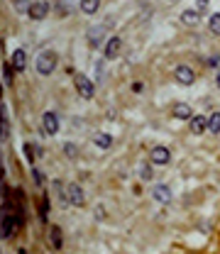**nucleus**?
Returning a JSON list of instances; mask_svg holds the SVG:
<instances>
[{
	"label": "nucleus",
	"mask_w": 220,
	"mask_h": 254,
	"mask_svg": "<svg viewBox=\"0 0 220 254\" xmlns=\"http://www.w3.org/2000/svg\"><path fill=\"white\" fill-rule=\"evenodd\" d=\"M20 227H22V215H17V213H5V215L0 218V237H2V240L12 237Z\"/></svg>",
	"instance_id": "f257e3e1"
},
{
	"label": "nucleus",
	"mask_w": 220,
	"mask_h": 254,
	"mask_svg": "<svg viewBox=\"0 0 220 254\" xmlns=\"http://www.w3.org/2000/svg\"><path fill=\"white\" fill-rule=\"evenodd\" d=\"M57 52H52V49H47V52H42L39 57H37V71H39V76H49L54 68H57Z\"/></svg>",
	"instance_id": "f03ea898"
},
{
	"label": "nucleus",
	"mask_w": 220,
	"mask_h": 254,
	"mask_svg": "<svg viewBox=\"0 0 220 254\" xmlns=\"http://www.w3.org/2000/svg\"><path fill=\"white\" fill-rule=\"evenodd\" d=\"M73 83H76V91H78V95H81L83 100H91V98H93V83H91L83 73H76Z\"/></svg>",
	"instance_id": "7ed1b4c3"
},
{
	"label": "nucleus",
	"mask_w": 220,
	"mask_h": 254,
	"mask_svg": "<svg viewBox=\"0 0 220 254\" xmlns=\"http://www.w3.org/2000/svg\"><path fill=\"white\" fill-rule=\"evenodd\" d=\"M27 15H30L32 20H44V17L49 15V2H47V0H34V2L27 7Z\"/></svg>",
	"instance_id": "20e7f679"
},
{
	"label": "nucleus",
	"mask_w": 220,
	"mask_h": 254,
	"mask_svg": "<svg viewBox=\"0 0 220 254\" xmlns=\"http://www.w3.org/2000/svg\"><path fill=\"white\" fill-rule=\"evenodd\" d=\"M174 76H176V81L179 83H184V86H191L193 83V78H196V73H193V68L191 66H176V71H174Z\"/></svg>",
	"instance_id": "39448f33"
},
{
	"label": "nucleus",
	"mask_w": 220,
	"mask_h": 254,
	"mask_svg": "<svg viewBox=\"0 0 220 254\" xmlns=\"http://www.w3.org/2000/svg\"><path fill=\"white\" fill-rule=\"evenodd\" d=\"M66 200H69V205H83V190L78 184L66 186Z\"/></svg>",
	"instance_id": "423d86ee"
},
{
	"label": "nucleus",
	"mask_w": 220,
	"mask_h": 254,
	"mask_svg": "<svg viewBox=\"0 0 220 254\" xmlns=\"http://www.w3.org/2000/svg\"><path fill=\"white\" fill-rule=\"evenodd\" d=\"M152 195H154V200H157L159 205H166V203H171V190H169V186H164V184L154 186V189H152Z\"/></svg>",
	"instance_id": "0eeeda50"
},
{
	"label": "nucleus",
	"mask_w": 220,
	"mask_h": 254,
	"mask_svg": "<svg viewBox=\"0 0 220 254\" xmlns=\"http://www.w3.org/2000/svg\"><path fill=\"white\" fill-rule=\"evenodd\" d=\"M149 159H152V164H166L169 159H171V154H169V149L166 147H154L152 152H149Z\"/></svg>",
	"instance_id": "6e6552de"
},
{
	"label": "nucleus",
	"mask_w": 220,
	"mask_h": 254,
	"mask_svg": "<svg viewBox=\"0 0 220 254\" xmlns=\"http://www.w3.org/2000/svg\"><path fill=\"white\" fill-rule=\"evenodd\" d=\"M120 47H123V42H120V37H113L108 44H105V59H118L120 57Z\"/></svg>",
	"instance_id": "1a4fd4ad"
},
{
	"label": "nucleus",
	"mask_w": 220,
	"mask_h": 254,
	"mask_svg": "<svg viewBox=\"0 0 220 254\" xmlns=\"http://www.w3.org/2000/svg\"><path fill=\"white\" fill-rule=\"evenodd\" d=\"M42 125H44V132H47V134H57V132H59V120H57L54 113H44Z\"/></svg>",
	"instance_id": "9d476101"
},
{
	"label": "nucleus",
	"mask_w": 220,
	"mask_h": 254,
	"mask_svg": "<svg viewBox=\"0 0 220 254\" xmlns=\"http://www.w3.org/2000/svg\"><path fill=\"white\" fill-rule=\"evenodd\" d=\"M103 37H105V27L95 25V27L88 30V44H91V47H100V39H103Z\"/></svg>",
	"instance_id": "9b49d317"
},
{
	"label": "nucleus",
	"mask_w": 220,
	"mask_h": 254,
	"mask_svg": "<svg viewBox=\"0 0 220 254\" xmlns=\"http://www.w3.org/2000/svg\"><path fill=\"white\" fill-rule=\"evenodd\" d=\"M25 64H27V52L25 49H17L15 54H12V71H25Z\"/></svg>",
	"instance_id": "f8f14e48"
},
{
	"label": "nucleus",
	"mask_w": 220,
	"mask_h": 254,
	"mask_svg": "<svg viewBox=\"0 0 220 254\" xmlns=\"http://www.w3.org/2000/svg\"><path fill=\"white\" fill-rule=\"evenodd\" d=\"M174 118H179V120H191V105L176 103V105H174Z\"/></svg>",
	"instance_id": "ddd939ff"
},
{
	"label": "nucleus",
	"mask_w": 220,
	"mask_h": 254,
	"mask_svg": "<svg viewBox=\"0 0 220 254\" xmlns=\"http://www.w3.org/2000/svg\"><path fill=\"white\" fill-rule=\"evenodd\" d=\"M93 142H95V147H100V149H110L113 137H110V134H105V132H98V134L93 137Z\"/></svg>",
	"instance_id": "4468645a"
},
{
	"label": "nucleus",
	"mask_w": 220,
	"mask_h": 254,
	"mask_svg": "<svg viewBox=\"0 0 220 254\" xmlns=\"http://www.w3.org/2000/svg\"><path fill=\"white\" fill-rule=\"evenodd\" d=\"M81 10L86 15H95L100 10V0H81Z\"/></svg>",
	"instance_id": "2eb2a0df"
},
{
	"label": "nucleus",
	"mask_w": 220,
	"mask_h": 254,
	"mask_svg": "<svg viewBox=\"0 0 220 254\" xmlns=\"http://www.w3.org/2000/svg\"><path fill=\"white\" fill-rule=\"evenodd\" d=\"M191 132L193 134H203L206 132V118H191Z\"/></svg>",
	"instance_id": "dca6fc26"
},
{
	"label": "nucleus",
	"mask_w": 220,
	"mask_h": 254,
	"mask_svg": "<svg viewBox=\"0 0 220 254\" xmlns=\"http://www.w3.org/2000/svg\"><path fill=\"white\" fill-rule=\"evenodd\" d=\"M206 129H211L213 134H218L220 132V113H213L211 120H206Z\"/></svg>",
	"instance_id": "f3484780"
},
{
	"label": "nucleus",
	"mask_w": 220,
	"mask_h": 254,
	"mask_svg": "<svg viewBox=\"0 0 220 254\" xmlns=\"http://www.w3.org/2000/svg\"><path fill=\"white\" fill-rule=\"evenodd\" d=\"M181 20H184L186 25H198V22H201V15H198L196 10H186V12L181 15Z\"/></svg>",
	"instance_id": "a211bd4d"
},
{
	"label": "nucleus",
	"mask_w": 220,
	"mask_h": 254,
	"mask_svg": "<svg viewBox=\"0 0 220 254\" xmlns=\"http://www.w3.org/2000/svg\"><path fill=\"white\" fill-rule=\"evenodd\" d=\"M62 245H64L62 230H59V227L54 225V227H52V247H54V250H62Z\"/></svg>",
	"instance_id": "6ab92c4d"
},
{
	"label": "nucleus",
	"mask_w": 220,
	"mask_h": 254,
	"mask_svg": "<svg viewBox=\"0 0 220 254\" xmlns=\"http://www.w3.org/2000/svg\"><path fill=\"white\" fill-rule=\"evenodd\" d=\"M22 149H25V157H27V161H30V164H34V154H42V149H37V152H34V144H25Z\"/></svg>",
	"instance_id": "aec40b11"
},
{
	"label": "nucleus",
	"mask_w": 220,
	"mask_h": 254,
	"mask_svg": "<svg viewBox=\"0 0 220 254\" xmlns=\"http://www.w3.org/2000/svg\"><path fill=\"white\" fill-rule=\"evenodd\" d=\"M39 215H42V220H47V215H49V198H47V195L42 198V208H39Z\"/></svg>",
	"instance_id": "412c9836"
},
{
	"label": "nucleus",
	"mask_w": 220,
	"mask_h": 254,
	"mask_svg": "<svg viewBox=\"0 0 220 254\" xmlns=\"http://www.w3.org/2000/svg\"><path fill=\"white\" fill-rule=\"evenodd\" d=\"M211 32H213V34L220 32V15H213V17H211Z\"/></svg>",
	"instance_id": "4be33fe9"
},
{
	"label": "nucleus",
	"mask_w": 220,
	"mask_h": 254,
	"mask_svg": "<svg viewBox=\"0 0 220 254\" xmlns=\"http://www.w3.org/2000/svg\"><path fill=\"white\" fill-rule=\"evenodd\" d=\"M2 71H5V83L10 86V83H12V66H10V64H2Z\"/></svg>",
	"instance_id": "5701e85b"
},
{
	"label": "nucleus",
	"mask_w": 220,
	"mask_h": 254,
	"mask_svg": "<svg viewBox=\"0 0 220 254\" xmlns=\"http://www.w3.org/2000/svg\"><path fill=\"white\" fill-rule=\"evenodd\" d=\"M32 179H34V181H37V184H39V186H42V184H44V174H42V171H39V169H32Z\"/></svg>",
	"instance_id": "b1692460"
},
{
	"label": "nucleus",
	"mask_w": 220,
	"mask_h": 254,
	"mask_svg": "<svg viewBox=\"0 0 220 254\" xmlns=\"http://www.w3.org/2000/svg\"><path fill=\"white\" fill-rule=\"evenodd\" d=\"M206 7H208V0H196V12H198V15H203Z\"/></svg>",
	"instance_id": "393cba45"
},
{
	"label": "nucleus",
	"mask_w": 220,
	"mask_h": 254,
	"mask_svg": "<svg viewBox=\"0 0 220 254\" xmlns=\"http://www.w3.org/2000/svg\"><path fill=\"white\" fill-rule=\"evenodd\" d=\"M7 137V123H5V118H0V139H5Z\"/></svg>",
	"instance_id": "a878e982"
},
{
	"label": "nucleus",
	"mask_w": 220,
	"mask_h": 254,
	"mask_svg": "<svg viewBox=\"0 0 220 254\" xmlns=\"http://www.w3.org/2000/svg\"><path fill=\"white\" fill-rule=\"evenodd\" d=\"M132 91H135V93H142V91H145V83L135 81V83H132Z\"/></svg>",
	"instance_id": "bb28decb"
},
{
	"label": "nucleus",
	"mask_w": 220,
	"mask_h": 254,
	"mask_svg": "<svg viewBox=\"0 0 220 254\" xmlns=\"http://www.w3.org/2000/svg\"><path fill=\"white\" fill-rule=\"evenodd\" d=\"M66 154H69V157H76V154H78V152H76V144H71V142L66 144Z\"/></svg>",
	"instance_id": "cd10ccee"
},
{
	"label": "nucleus",
	"mask_w": 220,
	"mask_h": 254,
	"mask_svg": "<svg viewBox=\"0 0 220 254\" xmlns=\"http://www.w3.org/2000/svg\"><path fill=\"white\" fill-rule=\"evenodd\" d=\"M17 254H27V252H25V250H20V252H17Z\"/></svg>",
	"instance_id": "c85d7f7f"
}]
</instances>
